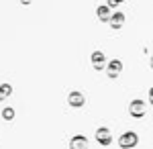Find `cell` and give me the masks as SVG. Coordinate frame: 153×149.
<instances>
[{"mask_svg":"<svg viewBox=\"0 0 153 149\" xmlns=\"http://www.w3.org/2000/svg\"><path fill=\"white\" fill-rule=\"evenodd\" d=\"M149 63H151V68H153V55H151V59H149Z\"/></svg>","mask_w":153,"mask_h":149,"instance_id":"cell-14","label":"cell"},{"mask_svg":"<svg viewBox=\"0 0 153 149\" xmlns=\"http://www.w3.org/2000/svg\"><path fill=\"white\" fill-rule=\"evenodd\" d=\"M149 96H151V104H153V88L149 90Z\"/></svg>","mask_w":153,"mask_h":149,"instance_id":"cell-13","label":"cell"},{"mask_svg":"<svg viewBox=\"0 0 153 149\" xmlns=\"http://www.w3.org/2000/svg\"><path fill=\"white\" fill-rule=\"evenodd\" d=\"M123 23H125V14H123V12H117V14L110 16V25H112L114 29H120Z\"/></svg>","mask_w":153,"mask_h":149,"instance_id":"cell-8","label":"cell"},{"mask_svg":"<svg viewBox=\"0 0 153 149\" xmlns=\"http://www.w3.org/2000/svg\"><path fill=\"white\" fill-rule=\"evenodd\" d=\"M92 66L96 69H102V66H104V53L102 51H94L92 53Z\"/></svg>","mask_w":153,"mask_h":149,"instance_id":"cell-7","label":"cell"},{"mask_svg":"<svg viewBox=\"0 0 153 149\" xmlns=\"http://www.w3.org/2000/svg\"><path fill=\"white\" fill-rule=\"evenodd\" d=\"M96 141H98L100 145H110V143H112L110 129H108V127H100V129L96 131Z\"/></svg>","mask_w":153,"mask_h":149,"instance_id":"cell-2","label":"cell"},{"mask_svg":"<svg viewBox=\"0 0 153 149\" xmlns=\"http://www.w3.org/2000/svg\"><path fill=\"white\" fill-rule=\"evenodd\" d=\"M129 112H131V116H135V118H141L143 115H145V102L143 100H133L131 102V106H129Z\"/></svg>","mask_w":153,"mask_h":149,"instance_id":"cell-3","label":"cell"},{"mask_svg":"<svg viewBox=\"0 0 153 149\" xmlns=\"http://www.w3.org/2000/svg\"><path fill=\"white\" fill-rule=\"evenodd\" d=\"M118 2H123V0H108V6H117Z\"/></svg>","mask_w":153,"mask_h":149,"instance_id":"cell-12","label":"cell"},{"mask_svg":"<svg viewBox=\"0 0 153 149\" xmlns=\"http://www.w3.org/2000/svg\"><path fill=\"white\" fill-rule=\"evenodd\" d=\"M70 149H88V139L84 135H74L70 141Z\"/></svg>","mask_w":153,"mask_h":149,"instance_id":"cell-4","label":"cell"},{"mask_svg":"<svg viewBox=\"0 0 153 149\" xmlns=\"http://www.w3.org/2000/svg\"><path fill=\"white\" fill-rule=\"evenodd\" d=\"M84 94L82 92H71L70 96H68V102H70V106H74V108H80V106H84Z\"/></svg>","mask_w":153,"mask_h":149,"instance_id":"cell-5","label":"cell"},{"mask_svg":"<svg viewBox=\"0 0 153 149\" xmlns=\"http://www.w3.org/2000/svg\"><path fill=\"white\" fill-rule=\"evenodd\" d=\"M12 115H14V110H12V108H6V110H4V118H6V121H10Z\"/></svg>","mask_w":153,"mask_h":149,"instance_id":"cell-11","label":"cell"},{"mask_svg":"<svg viewBox=\"0 0 153 149\" xmlns=\"http://www.w3.org/2000/svg\"><path fill=\"white\" fill-rule=\"evenodd\" d=\"M96 12H98V16H100L102 21H110V16H108V6H100Z\"/></svg>","mask_w":153,"mask_h":149,"instance_id":"cell-9","label":"cell"},{"mask_svg":"<svg viewBox=\"0 0 153 149\" xmlns=\"http://www.w3.org/2000/svg\"><path fill=\"white\" fill-rule=\"evenodd\" d=\"M137 143H139V135H137L135 131H127V133H123V135L118 137V145L123 149L137 147Z\"/></svg>","mask_w":153,"mask_h":149,"instance_id":"cell-1","label":"cell"},{"mask_svg":"<svg viewBox=\"0 0 153 149\" xmlns=\"http://www.w3.org/2000/svg\"><path fill=\"white\" fill-rule=\"evenodd\" d=\"M120 69H123V61H120V59L110 61V63H108V76H110V78H114V76L120 74Z\"/></svg>","mask_w":153,"mask_h":149,"instance_id":"cell-6","label":"cell"},{"mask_svg":"<svg viewBox=\"0 0 153 149\" xmlns=\"http://www.w3.org/2000/svg\"><path fill=\"white\" fill-rule=\"evenodd\" d=\"M8 94H10V86L8 84H2V88H0V100H4Z\"/></svg>","mask_w":153,"mask_h":149,"instance_id":"cell-10","label":"cell"}]
</instances>
